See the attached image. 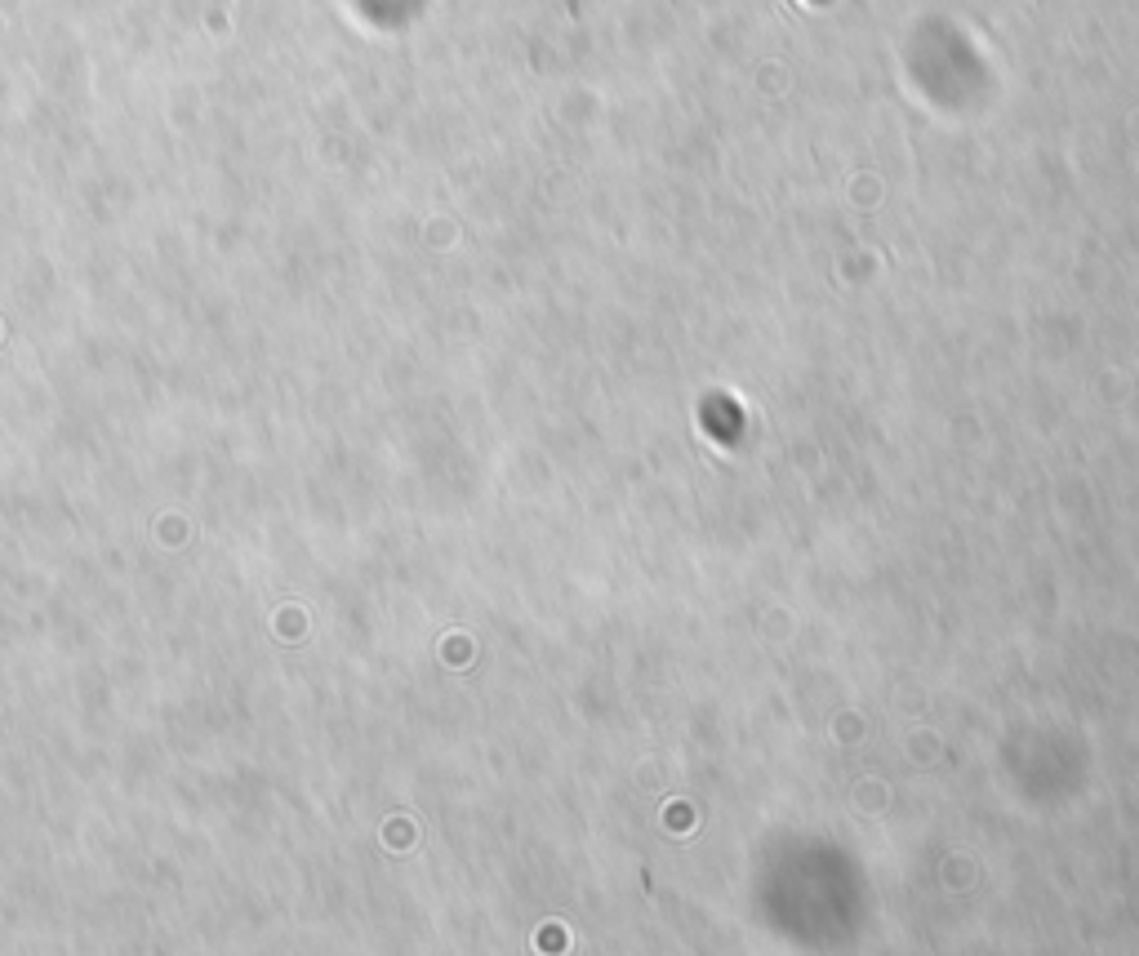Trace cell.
Segmentation results:
<instances>
[{"label": "cell", "mask_w": 1139, "mask_h": 956, "mask_svg": "<svg viewBox=\"0 0 1139 956\" xmlns=\"http://www.w3.org/2000/svg\"><path fill=\"white\" fill-rule=\"evenodd\" d=\"M815 5H824V0H815Z\"/></svg>", "instance_id": "6da1fadb"}]
</instances>
